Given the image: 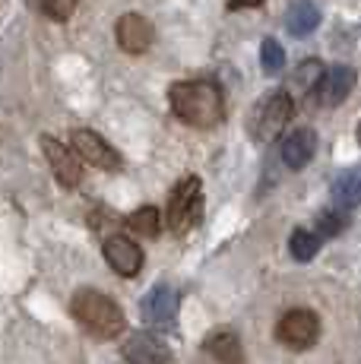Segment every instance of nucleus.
Returning <instances> with one entry per match:
<instances>
[{
  "instance_id": "1",
  "label": "nucleus",
  "mask_w": 361,
  "mask_h": 364,
  "mask_svg": "<svg viewBox=\"0 0 361 364\" xmlns=\"http://www.w3.org/2000/svg\"><path fill=\"white\" fill-rule=\"evenodd\" d=\"M168 102H171V111L175 117H180L184 124L190 127H216L225 114V102H222V92L216 82L210 80H184V82H175L168 89Z\"/></svg>"
},
{
  "instance_id": "2",
  "label": "nucleus",
  "mask_w": 361,
  "mask_h": 364,
  "mask_svg": "<svg viewBox=\"0 0 361 364\" xmlns=\"http://www.w3.org/2000/svg\"><path fill=\"white\" fill-rule=\"evenodd\" d=\"M70 311H73V317L92 336H99V339H114V336H121L124 323H127L121 307L95 289L76 291L73 301H70Z\"/></svg>"
},
{
  "instance_id": "3",
  "label": "nucleus",
  "mask_w": 361,
  "mask_h": 364,
  "mask_svg": "<svg viewBox=\"0 0 361 364\" xmlns=\"http://www.w3.org/2000/svg\"><path fill=\"white\" fill-rule=\"evenodd\" d=\"M291 111H295V105H291L289 92L263 95V99L257 102L254 114H251V136L257 143H273V139L282 133V127L289 124Z\"/></svg>"
},
{
  "instance_id": "4",
  "label": "nucleus",
  "mask_w": 361,
  "mask_h": 364,
  "mask_svg": "<svg viewBox=\"0 0 361 364\" xmlns=\"http://www.w3.org/2000/svg\"><path fill=\"white\" fill-rule=\"evenodd\" d=\"M203 184L200 178H184L171 191L168 200V228L175 235H187L200 222V209H203Z\"/></svg>"
},
{
  "instance_id": "5",
  "label": "nucleus",
  "mask_w": 361,
  "mask_h": 364,
  "mask_svg": "<svg viewBox=\"0 0 361 364\" xmlns=\"http://www.w3.org/2000/svg\"><path fill=\"white\" fill-rule=\"evenodd\" d=\"M276 336H279V342H286L289 348H311L317 342V336H320V320H317V314L298 307V311H289L286 317L279 320Z\"/></svg>"
},
{
  "instance_id": "6",
  "label": "nucleus",
  "mask_w": 361,
  "mask_h": 364,
  "mask_svg": "<svg viewBox=\"0 0 361 364\" xmlns=\"http://www.w3.org/2000/svg\"><path fill=\"white\" fill-rule=\"evenodd\" d=\"M70 143H73V152L82 162L102 168V171H117V168H121V156H117V152L111 149V143H105L95 130H73Z\"/></svg>"
},
{
  "instance_id": "7",
  "label": "nucleus",
  "mask_w": 361,
  "mask_h": 364,
  "mask_svg": "<svg viewBox=\"0 0 361 364\" xmlns=\"http://www.w3.org/2000/svg\"><path fill=\"white\" fill-rule=\"evenodd\" d=\"M352 86H355V70L352 67L336 64V67L323 70L320 82H317V89H314L317 105H323V108H336V105L352 92Z\"/></svg>"
},
{
  "instance_id": "8",
  "label": "nucleus",
  "mask_w": 361,
  "mask_h": 364,
  "mask_svg": "<svg viewBox=\"0 0 361 364\" xmlns=\"http://www.w3.org/2000/svg\"><path fill=\"white\" fill-rule=\"evenodd\" d=\"M152 38H156L152 23L146 16H140V13H124V16L117 19V45H121L127 54L149 51Z\"/></svg>"
},
{
  "instance_id": "9",
  "label": "nucleus",
  "mask_w": 361,
  "mask_h": 364,
  "mask_svg": "<svg viewBox=\"0 0 361 364\" xmlns=\"http://www.w3.org/2000/svg\"><path fill=\"white\" fill-rule=\"evenodd\" d=\"M105 260L111 263V269H114L117 276H136L143 266V250H140V244H134L130 237L114 235L105 241Z\"/></svg>"
},
{
  "instance_id": "10",
  "label": "nucleus",
  "mask_w": 361,
  "mask_h": 364,
  "mask_svg": "<svg viewBox=\"0 0 361 364\" xmlns=\"http://www.w3.org/2000/svg\"><path fill=\"white\" fill-rule=\"evenodd\" d=\"M41 149H45L48 162H51L54 174H58L60 184L67 187H76L82 178V168H80V159L73 156V149H67L64 143H58L54 136H41Z\"/></svg>"
},
{
  "instance_id": "11",
  "label": "nucleus",
  "mask_w": 361,
  "mask_h": 364,
  "mask_svg": "<svg viewBox=\"0 0 361 364\" xmlns=\"http://www.w3.org/2000/svg\"><path fill=\"white\" fill-rule=\"evenodd\" d=\"M124 358L130 364H165L171 355H168V346H165L158 336L136 333V336H130L127 346H124Z\"/></svg>"
},
{
  "instance_id": "12",
  "label": "nucleus",
  "mask_w": 361,
  "mask_h": 364,
  "mask_svg": "<svg viewBox=\"0 0 361 364\" xmlns=\"http://www.w3.org/2000/svg\"><path fill=\"white\" fill-rule=\"evenodd\" d=\"M178 314V291L171 285H156L143 301V317L156 326H168Z\"/></svg>"
},
{
  "instance_id": "13",
  "label": "nucleus",
  "mask_w": 361,
  "mask_h": 364,
  "mask_svg": "<svg viewBox=\"0 0 361 364\" xmlns=\"http://www.w3.org/2000/svg\"><path fill=\"white\" fill-rule=\"evenodd\" d=\"M317 152V133L311 127H298L282 139V162L289 168H304Z\"/></svg>"
},
{
  "instance_id": "14",
  "label": "nucleus",
  "mask_w": 361,
  "mask_h": 364,
  "mask_svg": "<svg viewBox=\"0 0 361 364\" xmlns=\"http://www.w3.org/2000/svg\"><path fill=\"white\" fill-rule=\"evenodd\" d=\"M320 26V10H317L311 0H298V4L289 6L286 13V29L295 35V38H304V35H311Z\"/></svg>"
},
{
  "instance_id": "15",
  "label": "nucleus",
  "mask_w": 361,
  "mask_h": 364,
  "mask_svg": "<svg viewBox=\"0 0 361 364\" xmlns=\"http://www.w3.org/2000/svg\"><path fill=\"white\" fill-rule=\"evenodd\" d=\"M206 352L212 355L219 364H241L244 361V348H241V339L232 330H219L206 339Z\"/></svg>"
},
{
  "instance_id": "16",
  "label": "nucleus",
  "mask_w": 361,
  "mask_h": 364,
  "mask_svg": "<svg viewBox=\"0 0 361 364\" xmlns=\"http://www.w3.org/2000/svg\"><path fill=\"white\" fill-rule=\"evenodd\" d=\"M333 200H336V206H343V209L358 206L361 203V165L339 174L336 184H333Z\"/></svg>"
},
{
  "instance_id": "17",
  "label": "nucleus",
  "mask_w": 361,
  "mask_h": 364,
  "mask_svg": "<svg viewBox=\"0 0 361 364\" xmlns=\"http://www.w3.org/2000/svg\"><path fill=\"white\" fill-rule=\"evenodd\" d=\"M320 76H323L320 60L311 58V60H304V64L295 70V76H291V89H298V95H308V92H314L317 89Z\"/></svg>"
},
{
  "instance_id": "18",
  "label": "nucleus",
  "mask_w": 361,
  "mask_h": 364,
  "mask_svg": "<svg viewBox=\"0 0 361 364\" xmlns=\"http://www.w3.org/2000/svg\"><path fill=\"white\" fill-rule=\"evenodd\" d=\"M130 228H134L136 235H143V237H156L158 228H162V215H158L156 206H143V209H136V213L130 215Z\"/></svg>"
},
{
  "instance_id": "19",
  "label": "nucleus",
  "mask_w": 361,
  "mask_h": 364,
  "mask_svg": "<svg viewBox=\"0 0 361 364\" xmlns=\"http://www.w3.org/2000/svg\"><path fill=\"white\" fill-rule=\"evenodd\" d=\"M260 64H263V73H266V76L282 73V67H286V51H282V45L276 38H263V45H260Z\"/></svg>"
},
{
  "instance_id": "20",
  "label": "nucleus",
  "mask_w": 361,
  "mask_h": 364,
  "mask_svg": "<svg viewBox=\"0 0 361 364\" xmlns=\"http://www.w3.org/2000/svg\"><path fill=\"white\" fill-rule=\"evenodd\" d=\"M317 250H320V237H317V235L301 232V228L291 235V257H295V260H301V263L314 260Z\"/></svg>"
},
{
  "instance_id": "21",
  "label": "nucleus",
  "mask_w": 361,
  "mask_h": 364,
  "mask_svg": "<svg viewBox=\"0 0 361 364\" xmlns=\"http://www.w3.org/2000/svg\"><path fill=\"white\" fill-rule=\"evenodd\" d=\"M29 4L36 6L41 16L58 19V23L70 19V16H73V10H76V0H29Z\"/></svg>"
},
{
  "instance_id": "22",
  "label": "nucleus",
  "mask_w": 361,
  "mask_h": 364,
  "mask_svg": "<svg viewBox=\"0 0 361 364\" xmlns=\"http://www.w3.org/2000/svg\"><path fill=\"white\" fill-rule=\"evenodd\" d=\"M317 225H320V235L323 237H333L339 235L345 225H349V219H345V209H326V213H320V219H317Z\"/></svg>"
},
{
  "instance_id": "23",
  "label": "nucleus",
  "mask_w": 361,
  "mask_h": 364,
  "mask_svg": "<svg viewBox=\"0 0 361 364\" xmlns=\"http://www.w3.org/2000/svg\"><path fill=\"white\" fill-rule=\"evenodd\" d=\"M263 0H228V6L232 10H244V6H260Z\"/></svg>"
},
{
  "instance_id": "24",
  "label": "nucleus",
  "mask_w": 361,
  "mask_h": 364,
  "mask_svg": "<svg viewBox=\"0 0 361 364\" xmlns=\"http://www.w3.org/2000/svg\"><path fill=\"white\" fill-rule=\"evenodd\" d=\"M358 139H361V127H358Z\"/></svg>"
}]
</instances>
